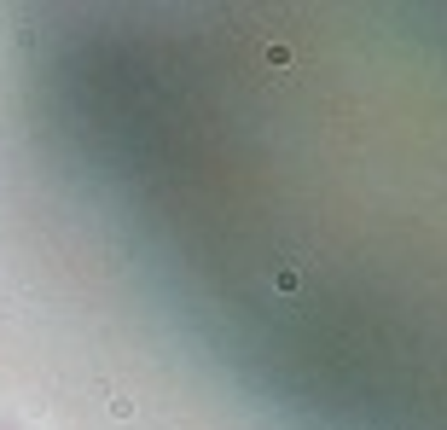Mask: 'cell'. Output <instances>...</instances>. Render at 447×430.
Listing matches in <instances>:
<instances>
[{"label":"cell","instance_id":"6da1fadb","mask_svg":"<svg viewBox=\"0 0 447 430\" xmlns=\"http://www.w3.org/2000/svg\"><path fill=\"white\" fill-rule=\"evenodd\" d=\"M273 285H279V291H285V296H291L296 285H302V273H296V268H285V273H279V279H273Z\"/></svg>","mask_w":447,"mask_h":430}]
</instances>
